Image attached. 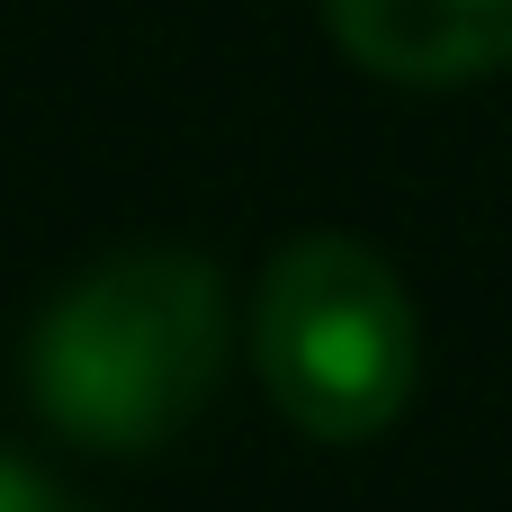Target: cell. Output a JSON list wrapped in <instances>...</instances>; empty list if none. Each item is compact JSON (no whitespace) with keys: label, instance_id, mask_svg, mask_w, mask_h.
Returning <instances> with one entry per match:
<instances>
[{"label":"cell","instance_id":"obj_1","mask_svg":"<svg viewBox=\"0 0 512 512\" xmlns=\"http://www.w3.org/2000/svg\"><path fill=\"white\" fill-rule=\"evenodd\" d=\"M225 378V279L180 243L108 252L63 279L27 333L36 414L108 459L171 450Z\"/></svg>","mask_w":512,"mask_h":512},{"label":"cell","instance_id":"obj_2","mask_svg":"<svg viewBox=\"0 0 512 512\" xmlns=\"http://www.w3.org/2000/svg\"><path fill=\"white\" fill-rule=\"evenodd\" d=\"M252 369L306 441H378L423 378V324L405 279L360 234H297L261 270Z\"/></svg>","mask_w":512,"mask_h":512},{"label":"cell","instance_id":"obj_3","mask_svg":"<svg viewBox=\"0 0 512 512\" xmlns=\"http://www.w3.org/2000/svg\"><path fill=\"white\" fill-rule=\"evenodd\" d=\"M333 45L405 90H459L512 63V0H324Z\"/></svg>","mask_w":512,"mask_h":512},{"label":"cell","instance_id":"obj_4","mask_svg":"<svg viewBox=\"0 0 512 512\" xmlns=\"http://www.w3.org/2000/svg\"><path fill=\"white\" fill-rule=\"evenodd\" d=\"M0 512H90V504H72L54 477H36L27 459H9V450H0Z\"/></svg>","mask_w":512,"mask_h":512}]
</instances>
